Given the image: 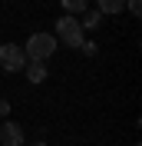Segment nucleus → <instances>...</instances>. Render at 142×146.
I'll return each mask as SVG.
<instances>
[{
	"label": "nucleus",
	"mask_w": 142,
	"mask_h": 146,
	"mask_svg": "<svg viewBox=\"0 0 142 146\" xmlns=\"http://www.w3.org/2000/svg\"><path fill=\"white\" fill-rule=\"evenodd\" d=\"M96 3H99L103 17H112V13H122L126 10V0H96Z\"/></svg>",
	"instance_id": "7"
},
{
	"label": "nucleus",
	"mask_w": 142,
	"mask_h": 146,
	"mask_svg": "<svg viewBox=\"0 0 142 146\" xmlns=\"http://www.w3.org/2000/svg\"><path fill=\"white\" fill-rule=\"evenodd\" d=\"M3 116H10V103L7 100H0V119H3Z\"/></svg>",
	"instance_id": "11"
},
{
	"label": "nucleus",
	"mask_w": 142,
	"mask_h": 146,
	"mask_svg": "<svg viewBox=\"0 0 142 146\" xmlns=\"http://www.w3.org/2000/svg\"><path fill=\"white\" fill-rule=\"evenodd\" d=\"M80 50H83V53H86V56H96V53H99L96 40H83V43H80Z\"/></svg>",
	"instance_id": "9"
},
{
	"label": "nucleus",
	"mask_w": 142,
	"mask_h": 146,
	"mask_svg": "<svg viewBox=\"0 0 142 146\" xmlns=\"http://www.w3.org/2000/svg\"><path fill=\"white\" fill-rule=\"evenodd\" d=\"M0 146H27L23 126L13 123V119H3V123H0Z\"/></svg>",
	"instance_id": "4"
},
{
	"label": "nucleus",
	"mask_w": 142,
	"mask_h": 146,
	"mask_svg": "<svg viewBox=\"0 0 142 146\" xmlns=\"http://www.w3.org/2000/svg\"><path fill=\"white\" fill-rule=\"evenodd\" d=\"M76 20H80L83 30H99V27H103V13H99V10H83Z\"/></svg>",
	"instance_id": "5"
},
{
	"label": "nucleus",
	"mask_w": 142,
	"mask_h": 146,
	"mask_svg": "<svg viewBox=\"0 0 142 146\" xmlns=\"http://www.w3.org/2000/svg\"><path fill=\"white\" fill-rule=\"evenodd\" d=\"M27 146H46V143H43V139H40V143H27Z\"/></svg>",
	"instance_id": "12"
},
{
	"label": "nucleus",
	"mask_w": 142,
	"mask_h": 146,
	"mask_svg": "<svg viewBox=\"0 0 142 146\" xmlns=\"http://www.w3.org/2000/svg\"><path fill=\"white\" fill-rule=\"evenodd\" d=\"M23 70H27V80H30V83H43L46 73H50V70H46V63H27Z\"/></svg>",
	"instance_id": "6"
},
{
	"label": "nucleus",
	"mask_w": 142,
	"mask_h": 146,
	"mask_svg": "<svg viewBox=\"0 0 142 146\" xmlns=\"http://www.w3.org/2000/svg\"><path fill=\"white\" fill-rule=\"evenodd\" d=\"M63 10L70 13V17H76V13H83V10H89V0H60Z\"/></svg>",
	"instance_id": "8"
},
{
	"label": "nucleus",
	"mask_w": 142,
	"mask_h": 146,
	"mask_svg": "<svg viewBox=\"0 0 142 146\" xmlns=\"http://www.w3.org/2000/svg\"><path fill=\"white\" fill-rule=\"evenodd\" d=\"M0 66H3L7 73L23 70V66H27V53H23V46H17V43H3V46H0Z\"/></svg>",
	"instance_id": "3"
},
{
	"label": "nucleus",
	"mask_w": 142,
	"mask_h": 146,
	"mask_svg": "<svg viewBox=\"0 0 142 146\" xmlns=\"http://www.w3.org/2000/svg\"><path fill=\"white\" fill-rule=\"evenodd\" d=\"M126 10L132 17H142V0H126Z\"/></svg>",
	"instance_id": "10"
},
{
	"label": "nucleus",
	"mask_w": 142,
	"mask_h": 146,
	"mask_svg": "<svg viewBox=\"0 0 142 146\" xmlns=\"http://www.w3.org/2000/svg\"><path fill=\"white\" fill-rule=\"evenodd\" d=\"M53 36H56V40H63L66 46H73V50H80V43L86 40V30L80 27V20H76V17L63 13V17L56 20V27H53Z\"/></svg>",
	"instance_id": "2"
},
{
	"label": "nucleus",
	"mask_w": 142,
	"mask_h": 146,
	"mask_svg": "<svg viewBox=\"0 0 142 146\" xmlns=\"http://www.w3.org/2000/svg\"><path fill=\"white\" fill-rule=\"evenodd\" d=\"M56 46H60V40H56L53 33H30L27 36V46H23V53H27V63H43V60H50V56L56 53Z\"/></svg>",
	"instance_id": "1"
}]
</instances>
